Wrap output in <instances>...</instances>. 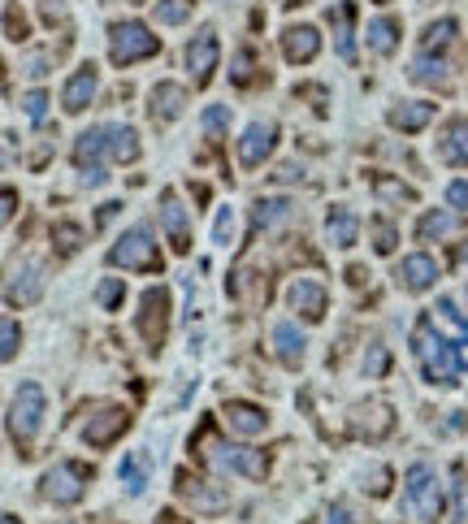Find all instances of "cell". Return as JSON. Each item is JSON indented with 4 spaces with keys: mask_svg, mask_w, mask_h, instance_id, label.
Listing matches in <instances>:
<instances>
[{
    "mask_svg": "<svg viewBox=\"0 0 468 524\" xmlns=\"http://www.w3.org/2000/svg\"><path fill=\"white\" fill-rule=\"evenodd\" d=\"M39 425H44V390H39V382H22L9 403V438L22 447V455H31Z\"/></svg>",
    "mask_w": 468,
    "mask_h": 524,
    "instance_id": "277c9868",
    "label": "cell"
},
{
    "mask_svg": "<svg viewBox=\"0 0 468 524\" xmlns=\"http://www.w3.org/2000/svg\"><path fill=\"white\" fill-rule=\"evenodd\" d=\"M13 208H18V195H13V191L5 187V208H0V217L9 221V217H13Z\"/></svg>",
    "mask_w": 468,
    "mask_h": 524,
    "instance_id": "f907efd6",
    "label": "cell"
},
{
    "mask_svg": "<svg viewBox=\"0 0 468 524\" xmlns=\"http://www.w3.org/2000/svg\"><path fill=\"white\" fill-rule=\"evenodd\" d=\"M247 78H252V52H239V57H234V83H247Z\"/></svg>",
    "mask_w": 468,
    "mask_h": 524,
    "instance_id": "bcb514c9",
    "label": "cell"
},
{
    "mask_svg": "<svg viewBox=\"0 0 468 524\" xmlns=\"http://www.w3.org/2000/svg\"><path fill=\"white\" fill-rule=\"evenodd\" d=\"M96 91H100V70L96 65H78V70L65 78V87H61V109L65 113H83L91 100H96Z\"/></svg>",
    "mask_w": 468,
    "mask_h": 524,
    "instance_id": "4fadbf2b",
    "label": "cell"
},
{
    "mask_svg": "<svg viewBox=\"0 0 468 524\" xmlns=\"http://www.w3.org/2000/svg\"><path fill=\"white\" fill-rule=\"evenodd\" d=\"M178 499L195 507V512H204V516H217V512H226L230 507V494L213 486V481H200V477H191V473H178Z\"/></svg>",
    "mask_w": 468,
    "mask_h": 524,
    "instance_id": "8fae6325",
    "label": "cell"
},
{
    "mask_svg": "<svg viewBox=\"0 0 468 524\" xmlns=\"http://www.w3.org/2000/svg\"><path fill=\"white\" fill-rule=\"evenodd\" d=\"M373 247H377V252H382V256H390V252H395V226H390V221H373Z\"/></svg>",
    "mask_w": 468,
    "mask_h": 524,
    "instance_id": "f35d334b",
    "label": "cell"
},
{
    "mask_svg": "<svg viewBox=\"0 0 468 524\" xmlns=\"http://www.w3.org/2000/svg\"><path fill=\"white\" fill-rule=\"evenodd\" d=\"M377 195H386V200H412V187H399V182H390V178H377Z\"/></svg>",
    "mask_w": 468,
    "mask_h": 524,
    "instance_id": "ee69618b",
    "label": "cell"
},
{
    "mask_svg": "<svg viewBox=\"0 0 468 524\" xmlns=\"http://www.w3.org/2000/svg\"><path fill=\"white\" fill-rule=\"evenodd\" d=\"M273 347H278V360L286 364V369H299V364H304V334L295 330V325H278V330H273Z\"/></svg>",
    "mask_w": 468,
    "mask_h": 524,
    "instance_id": "4316f807",
    "label": "cell"
},
{
    "mask_svg": "<svg viewBox=\"0 0 468 524\" xmlns=\"http://www.w3.org/2000/svg\"><path fill=\"white\" fill-rule=\"evenodd\" d=\"M412 78L421 87H447L451 83V65L442 61V57L434 61V52H421V57L412 61Z\"/></svg>",
    "mask_w": 468,
    "mask_h": 524,
    "instance_id": "83f0119b",
    "label": "cell"
},
{
    "mask_svg": "<svg viewBox=\"0 0 468 524\" xmlns=\"http://www.w3.org/2000/svg\"><path fill=\"white\" fill-rule=\"evenodd\" d=\"M122 295H126V282L122 278H104L100 282V291H96V299H100V308H117V304H122Z\"/></svg>",
    "mask_w": 468,
    "mask_h": 524,
    "instance_id": "d590c367",
    "label": "cell"
},
{
    "mask_svg": "<svg viewBox=\"0 0 468 524\" xmlns=\"http://www.w3.org/2000/svg\"><path fill=\"white\" fill-rule=\"evenodd\" d=\"M286 304H291L304 321H321V317H325V304H330V295H325V286H321V282H312V278H295V282H291V291H286Z\"/></svg>",
    "mask_w": 468,
    "mask_h": 524,
    "instance_id": "d6986e66",
    "label": "cell"
},
{
    "mask_svg": "<svg viewBox=\"0 0 468 524\" xmlns=\"http://www.w3.org/2000/svg\"><path fill=\"white\" fill-rule=\"evenodd\" d=\"M104 161H117V126H91L74 139V165L78 169H104Z\"/></svg>",
    "mask_w": 468,
    "mask_h": 524,
    "instance_id": "52a82bcc",
    "label": "cell"
},
{
    "mask_svg": "<svg viewBox=\"0 0 468 524\" xmlns=\"http://www.w3.org/2000/svg\"><path fill=\"white\" fill-rule=\"evenodd\" d=\"M451 226H455V217H451V213H438V208H434V213H425V217H421V226H416V239H421V243L447 239Z\"/></svg>",
    "mask_w": 468,
    "mask_h": 524,
    "instance_id": "4dcf8cb0",
    "label": "cell"
},
{
    "mask_svg": "<svg viewBox=\"0 0 468 524\" xmlns=\"http://www.w3.org/2000/svg\"><path fill=\"white\" fill-rule=\"evenodd\" d=\"M351 434L364 438V442H382L390 429H395V412H390V403L373 399V403H360V408H351Z\"/></svg>",
    "mask_w": 468,
    "mask_h": 524,
    "instance_id": "7c38bea8",
    "label": "cell"
},
{
    "mask_svg": "<svg viewBox=\"0 0 468 524\" xmlns=\"http://www.w3.org/2000/svg\"><path fill=\"white\" fill-rule=\"evenodd\" d=\"M52 239H61V252L70 256V252H78V239H83V230H78V226H57V230H52Z\"/></svg>",
    "mask_w": 468,
    "mask_h": 524,
    "instance_id": "b9f144b4",
    "label": "cell"
},
{
    "mask_svg": "<svg viewBox=\"0 0 468 524\" xmlns=\"http://www.w3.org/2000/svg\"><path fill=\"white\" fill-rule=\"evenodd\" d=\"M282 52H286V61L291 65H308L312 57L321 52V35H317V26H286L282 31Z\"/></svg>",
    "mask_w": 468,
    "mask_h": 524,
    "instance_id": "7402d4cb",
    "label": "cell"
},
{
    "mask_svg": "<svg viewBox=\"0 0 468 524\" xmlns=\"http://www.w3.org/2000/svg\"><path fill=\"white\" fill-rule=\"evenodd\" d=\"M273 148H278V126H273V122H252L243 130V139H239V165L243 169L265 165V156Z\"/></svg>",
    "mask_w": 468,
    "mask_h": 524,
    "instance_id": "5bb4252c",
    "label": "cell"
},
{
    "mask_svg": "<svg viewBox=\"0 0 468 524\" xmlns=\"http://www.w3.org/2000/svg\"><path fill=\"white\" fill-rule=\"evenodd\" d=\"M278 178H282V182H291V178H299V169H295V165H282V169H278Z\"/></svg>",
    "mask_w": 468,
    "mask_h": 524,
    "instance_id": "db71d44e",
    "label": "cell"
},
{
    "mask_svg": "<svg viewBox=\"0 0 468 524\" xmlns=\"http://www.w3.org/2000/svg\"><path fill=\"white\" fill-rule=\"evenodd\" d=\"M39 295H44V269H39L35 260H26L22 269H13V273H9V282H5V304H9V308H18V304H35Z\"/></svg>",
    "mask_w": 468,
    "mask_h": 524,
    "instance_id": "e0dca14e",
    "label": "cell"
},
{
    "mask_svg": "<svg viewBox=\"0 0 468 524\" xmlns=\"http://www.w3.org/2000/svg\"><path fill=\"white\" fill-rule=\"evenodd\" d=\"M369 48L377 52V57H390V52L399 48V22H395V18L369 22Z\"/></svg>",
    "mask_w": 468,
    "mask_h": 524,
    "instance_id": "f1b7e54d",
    "label": "cell"
},
{
    "mask_svg": "<svg viewBox=\"0 0 468 524\" xmlns=\"http://www.w3.org/2000/svg\"><path fill=\"white\" fill-rule=\"evenodd\" d=\"M325 234H330V243L334 247H356V239H360V221H356V213L351 208H330V217H325Z\"/></svg>",
    "mask_w": 468,
    "mask_h": 524,
    "instance_id": "d4e9b609",
    "label": "cell"
},
{
    "mask_svg": "<svg viewBox=\"0 0 468 524\" xmlns=\"http://www.w3.org/2000/svg\"><path fill=\"white\" fill-rule=\"evenodd\" d=\"M399 286L403 291H412V295H421L429 291V286L438 282V265H434V256H425V252H416V256H403V265H399Z\"/></svg>",
    "mask_w": 468,
    "mask_h": 524,
    "instance_id": "603a6c76",
    "label": "cell"
},
{
    "mask_svg": "<svg viewBox=\"0 0 468 524\" xmlns=\"http://www.w3.org/2000/svg\"><path fill=\"white\" fill-rule=\"evenodd\" d=\"M447 204L455 213H468V182H451L447 187Z\"/></svg>",
    "mask_w": 468,
    "mask_h": 524,
    "instance_id": "7bdbcfd3",
    "label": "cell"
},
{
    "mask_svg": "<svg viewBox=\"0 0 468 524\" xmlns=\"http://www.w3.org/2000/svg\"><path fill=\"white\" fill-rule=\"evenodd\" d=\"M377 5H390V0H377Z\"/></svg>",
    "mask_w": 468,
    "mask_h": 524,
    "instance_id": "6f0895ef",
    "label": "cell"
},
{
    "mask_svg": "<svg viewBox=\"0 0 468 524\" xmlns=\"http://www.w3.org/2000/svg\"><path fill=\"white\" fill-rule=\"evenodd\" d=\"M161 226H165V239L178 256L191 252V230H187V208H182L178 191H165L161 195Z\"/></svg>",
    "mask_w": 468,
    "mask_h": 524,
    "instance_id": "2e32d148",
    "label": "cell"
},
{
    "mask_svg": "<svg viewBox=\"0 0 468 524\" xmlns=\"http://www.w3.org/2000/svg\"><path fill=\"white\" fill-rule=\"evenodd\" d=\"M182 109H187V87H178V83H156V87H152V104H148V113H152V122H156V126L178 122Z\"/></svg>",
    "mask_w": 468,
    "mask_h": 524,
    "instance_id": "44dd1931",
    "label": "cell"
},
{
    "mask_svg": "<svg viewBox=\"0 0 468 524\" xmlns=\"http://www.w3.org/2000/svg\"><path fill=\"white\" fill-rule=\"evenodd\" d=\"M438 312H442L447 321H455V325H460V330L468 334V291H460V295H442V299H438Z\"/></svg>",
    "mask_w": 468,
    "mask_h": 524,
    "instance_id": "d6a6232c",
    "label": "cell"
},
{
    "mask_svg": "<svg viewBox=\"0 0 468 524\" xmlns=\"http://www.w3.org/2000/svg\"><path fill=\"white\" fill-rule=\"evenodd\" d=\"M117 208H122V204H104V208H100V226H109V221L117 217Z\"/></svg>",
    "mask_w": 468,
    "mask_h": 524,
    "instance_id": "816d5d0a",
    "label": "cell"
},
{
    "mask_svg": "<svg viewBox=\"0 0 468 524\" xmlns=\"http://www.w3.org/2000/svg\"><path fill=\"white\" fill-rule=\"evenodd\" d=\"M325 524H351V512L347 507H330V512H325Z\"/></svg>",
    "mask_w": 468,
    "mask_h": 524,
    "instance_id": "c3c4849f",
    "label": "cell"
},
{
    "mask_svg": "<svg viewBox=\"0 0 468 524\" xmlns=\"http://www.w3.org/2000/svg\"><path fill=\"white\" fill-rule=\"evenodd\" d=\"M451 39H455V22H451V18H442V22H434V26H429V31H425V52H434V48H447Z\"/></svg>",
    "mask_w": 468,
    "mask_h": 524,
    "instance_id": "e575fe53",
    "label": "cell"
},
{
    "mask_svg": "<svg viewBox=\"0 0 468 524\" xmlns=\"http://www.w3.org/2000/svg\"><path fill=\"white\" fill-rule=\"evenodd\" d=\"M187 0H156V22L161 26H178V22H187Z\"/></svg>",
    "mask_w": 468,
    "mask_h": 524,
    "instance_id": "836d02e7",
    "label": "cell"
},
{
    "mask_svg": "<svg viewBox=\"0 0 468 524\" xmlns=\"http://www.w3.org/2000/svg\"><path fill=\"white\" fill-rule=\"evenodd\" d=\"M455 265H460V269H464V273H468V239H464V243H460V252H455Z\"/></svg>",
    "mask_w": 468,
    "mask_h": 524,
    "instance_id": "f5cc1de1",
    "label": "cell"
},
{
    "mask_svg": "<svg viewBox=\"0 0 468 524\" xmlns=\"http://www.w3.org/2000/svg\"><path fill=\"white\" fill-rule=\"evenodd\" d=\"M438 156L447 165H468V117H455L438 135Z\"/></svg>",
    "mask_w": 468,
    "mask_h": 524,
    "instance_id": "cb8c5ba5",
    "label": "cell"
},
{
    "mask_svg": "<svg viewBox=\"0 0 468 524\" xmlns=\"http://www.w3.org/2000/svg\"><path fill=\"white\" fill-rule=\"evenodd\" d=\"M403 507H408L416 520H429V524L442 520V481H438V468H429V464H412L408 468V477H403Z\"/></svg>",
    "mask_w": 468,
    "mask_h": 524,
    "instance_id": "3957f363",
    "label": "cell"
},
{
    "mask_svg": "<svg viewBox=\"0 0 468 524\" xmlns=\"http://www.w3.org/2000/svg\"><path fill=\"white\" fill-rule=\"evenodd\" d=\"M386 369H390L386 347H382V343H373V347H369V356H364V373H369V377H382Z\"/></svg>",
    "mask_w": 468,
    "mask_h": 524,
    "instance_id": "74e56055",
    "label": "cell"
},
{
    "mask_svg": "<svg viewBox=\"0 0 468 524\" xmlns=\"http://www.w3.org/2000/svg\"><path fill=\"white\" fill-rule=\"evenodd\" d=\"M109 260L117 269H139V273H161V252H156V239H152V230L148 226H135V230H126L122 239L113 243V252Z\"/></svg>",
    "mask_w": 468,
    "mask_h": 524,
    "instance_id": "8992f818",
    "label": "cell"
},
{
    "mask_svg": "<svg viewBox=\"0 0 468 524\" xmlns=\"http://www.w3.org/2000/svg\"><path fill=\"white\" fill-rule=\"evenodd\" d=\"M5 31H9V39H13V44H18V39H26V26H18V9H5Z\"/></svg>",
    "mask_w": 468,
    "mask_h": 524,
    "instance_id": "7dc6e473",
    "label": "cell"
},
{
    "mask_svg": "<svg viewBox=\"0 0 468 524\" xmlns=\"http://www.w3.org/2000/svg\"><path fill=\"white\" fill-rule=\"evenodd\" d=\"M104 182V169H83V187H100Z\"/></svg>",
    "mask_w": 468,
    "mask_h": 524,
    "instance_id": "681fc988",
    "label": "cell"
},
{
    "mask_svg": "<svg viewBox=\"0 0 468 524\" xmlns=\"http://www.w3.org/2000/svg\"><path fill=\"white\" fill-rule=\"evenodd\" d=\"M282 217H291V200H256V208H252L256 230H269L273 221H282Z\"/></svg>",
    "mask_w": 468,
    "mask_h": 524,
    "instance_id": "1f68e13d",
    "label": "cell"
},
{
    "mask_svg": "<svg viewBox=\"0 0 468 524\" xmlns=\"http://www.w3.org/2000/svg\"><path fill=\"white\" fill-rule=\"evenodd\" d=\"M22 104H26V117H31L35 126H39V122H44V117H48V96H44V91H31V96H26Z\"/></svg>",
    "mask_w": 468,
    "mask_h": 524,
    "instance_id": "ab89813d",
    "label": "cell"
},
{
    "mask_svg": "<svg viewBox=\"0 0 468 524\" xmlns=\"http://www.w3.org/2000/svg\"><path fill=\"white\" fill-rule=\"evenodd\" d=\"M434 122V104L416 100V104H399V109H390V126L403 130V135H416V130H425Z\"/></svg>",
    "mask_w": 468,
    "mask_h": 524,
    "instance_id": "484cf974",
    "label": "cell"
},
{
    "mask_svg": "<svg viewBox=\"0 0 468 524\" xmlns=\"http://www.w3.org/2000/svg\"><path fill=\"white\" fill-rule=\"evenodd\" d=\"M213 239L230 247V239H234V213H230V208H226V213L217 217V230H213Z\"/></svg>",
    "mask_w": 468,
    "mask_h": 524,
    "instance_id": "f6af8a7d",
    "label": "cell"
},
{
    "mask_svg": "<svg viewBox=\"0 0 468 524\" xmlns=\"http://www.w3.org/2000/svg\"><path fill=\"white\" fill-rule=\"evenodd\" d=\"M0 524H22V520H18V516H5V520H0Z\"/></svg>",
    "mask_w": 468,
    "mask_h": 524,
    "instance_id": "11a10c76",
    "label": "cell"
},
{
    "mask_svg": "<svg viewBox=\"0 0 468 524\" xmlns=\"http://www.w3.org/2000/svg\"><path fill=\"white\" fill-rule=\"evenodd\" d=\"M464 516H468V486H464Z\"/></svg>",
    "mask_w": 468,
    "mask_h": 524,
    "instance_id": "9f6ffc18",
    "label": "cell"
},
{
    "mask_svg": "<svg viewBox=\"0 0 468 524\" xmlns=\"http://www.w3.org/2000/svg\"><path fill=\"white\" fill-rule=\"evenodd\" d=\"M200 122H204L208 135H221V130L230 126V109H226V104H213V109H204Z\"/></svg>",
    "mask_w": 468,
    "mask_h": 524,
    "instance_id": "8d00e7d4",
    "label": "cell"
},
{
    "mask_svg": "<svg viewBox=\"0 0 468 524\" xmlns=\"http://www.w3.org/2000/svg\"><path fill=\"white\" fill-rule=\"evenodd\" d=\"M126 429H130V412L126 408H100L83 425V438H87V447H109V442H117Z\"/></svg>",
    "mask_w": 468,
    "mask_h": 524,
    "instance_id": "9a60e30c",
    "label": "cell"
},
{
    "mask_svg": "<svg viewBox=\"0 0 468 524\" xmlns=\"http://www.w3.org/2000/svg\"><path fill=\"white\" fill-rule=\"evenodd\" d=\"M200 460L213 464L217 473H239V477H252V481H260L269 473V464H265V455H260V451L230 447V442H221L213 429H204V434H200Z\"/></svg>",
    "mask_w": 468,
    "mask_h": 524,
    "instance_id": "7a4b0ae2",
    "label": "cell"
},
{
    "mask_svg": "<svg viewBox=\"0 0 468 524\" xmlns=\"http://www.w3.org/2000/svg\"><path fill=\"white\" fill-rule=\"evenodd\" d=\"M0 356H5V360L18 356V325H13V321L0 325Z\"/></svg>",
    "mask_w": 468,
    "mask_h": 524,
    "instance_id": "60d3db41",
    "label": "cell"
},
{
    "mask_svg": "<svg viewBox=\"0 0 468 524\" xmlns=\"http://www.w3.org/2000/svg\"><path fill=\"white\" fill-rule=\"evenodd\" d=\"M412 351L416 360H421V373L425 382L434 386H455V373H460V356H455V347L434 330V321L421 317L412 330Z\"/></svg>",
    "mask_w": 468,
    "mask_h": 524,
    "instance_id": "6da1fadb",
    "label": "cell"
},
{
    "mask_svg": "<svg viewBox=\"0 0 468 524\" xmlns=\"http://www.w3.org/2000/svg\"><path fill=\"white\" fill-rule=\"evenodd\" d=\"M161 52V39H156L143 22H117L109 31V61L113 65H135V61H148Z\"/></svg>",
    "mask_w": 468,
    "mask_h": 524,
    "instance_id": "5b68a950",
    "label": "cell"
},
{
    "mask_svg": "<svg viewBox=\"0 0 468 524\" xmlns=\"http://www.w3.org/2000/svg\"><path fill=\"white\" fill-rule=\"evenodd\" d=\"M139 334H143V343H148L152 351L165 343V330H169V295L161 291V286H152V291H143L139 299Z\"/></svg>",
    "mask_w": 468,
    "mask_h": 524,
    "instance_id": "ba28073f",
    "label": "cell"
},
{
    "mask_svg": "<svg viewBox=\"0 0 468 524\" xmlns=\"http://www.w3.org/2000/svg\"><path fill=\"white\" fill-rule=\"evenodd\" d=\"M221 416H226L230 434H239V438H256V434H265L269 429V416L260 412L256 403H243V399H230L226 408H221Z\"/></svg>",
    "mask_w": 468,
    "mask_h": 524,
    "instance_id": "ffe728a7",
    "label": "cell"
},
{
    "mask_svg": "<svg viewBox=\"0 0 468 524\" xmlns=\"http://www.w3.org/2000/svg\"><path fill=\"white\" fill-rule=\"evenodd\" d=\"M217 61H221L217 31H213V26H200V31H195V39L187 44V70H191V78H195V87H208V83H213Z\"/></svg>",
    "mask_w": 468,
    "mask_h": 524,
    "instance_id": "30bf717a",
    "label": "cell"
},
{
    "mask_svg": "<svg viewBox=\"0 0 468 524\" xmlns=\"http://www.w3.org/2000/svg\"><path fill=\"white\" fill-rule=\"evenodd\" d=\"M325 22H330L334 31V52L343 61H356V5L351 0H338V5H330V13H325Z\"/></svg>",
    "mask_w": 468,
    "mask_h": 524,
    "instance_id": "ac0fdd59",
    "label": "cell"
},
{
    "mask_svg": "<svg viewBox=\"0 0 468 524\" xmlns=\"http://www.w3.org/2000/svg\"><path fill=\"white\" fill-rule=\"evenodd\" d=\"M117 477H122V486L130 494H143L148 490V464H143V455H126L122 468H117Z\"/></svg>",
    "mask_w": 468,
    "mask_h": 524,
    "instance_id": "f546056e",
    "label": "cell"
},
{
    "mask_svg": "<svg viewBox=\"0 0 468 524\" xmlns=\"http://www.w3.org/2000/svg\"><path fill=\"white\" fill-rule=\"evenodd\" d=\"M87 490V468L83 464H57L44 473V499L57 507H74Z\"/></svg>",
    "mask_w": 468,
    "mask_h": 524,
    "instance_id": "9c48e42d",
    "label": "cell"
}]
</instances>
